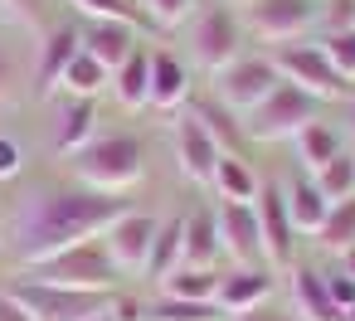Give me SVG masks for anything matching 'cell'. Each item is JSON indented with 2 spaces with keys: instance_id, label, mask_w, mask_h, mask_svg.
Here are the masks:
<instances>
[{
  "instance_id": "3957f363",
  "label": "cell",
  "mask_w": 355,
  "mask_h": 321,
  "mask_svg": "<svg viewBox=\"0 0 355 321\" xmlns=\"http://www.w3.org/2000/svg\"><path fill=\"white\" fill-rule=\"evenodd\" d=\"M20 277H35V282H54V287H78V292H117L122 287V268L112 263L103 234L98 238H83V243H69L40 263H30Z\"/></svg>"
},
{
  "instance_id": "bcb514c9",
  "label": "cell",
  "mask_w": 355,
  "mask_h": 321,
  "mask_svg": "<svg viewBox=\"0 0 355 321\" xmlns=\"http://www.w3.org/2000/svg\"><path fill=\"white\" fill-rule=\"evenodd\" d=\"M345 321H355V306H345Z\"/></svg>"
},
{
  "instance_id": "4dcf8cb0",
  "label": "cell",
  "mask_w": 355,
  "mask_h": 321,
  "mask_svg": "<svg viewBox=\"0 0 355 321\" xmlns=\"http://www.w3.org/2000/svg\"><path fill=\"white\" fill-rule=\"evenodd\" d=\"M316 243H321L326 253H345V248L355 243V195H350V200H336V205L326 209V219H321V229H316Z\"/></svg>"
},
{
  "instance_id": "ab89813d",
  "label": "cell",
  "mask_w": 355,
  "mask_h": 321,
  "mask_svg": "<svg viewBox=\"0 0 355 321\" xmlns=\"http://www.w3.org/2000/svg\"><path fill=\"white\" fill-rule=\"evenodd\" d=\"M229 321H302L292 306H272V302H263V306H253V311H243V316H229Z\"/></svg>"
},
{
  "instance_id": "484cf974",
  "label": "cell",
  "mask_w": 355,
  "mask_h": 321,
  "mask_svg": "<svg viewBox=\"0 0 355 321\" xmlns=\"http://www.w3.org/2000/svg\"><path fill=\"white\" fill-rule=\"evenodd\" d=\"M107 83H112V73H107L88 49H78V54L69 59V69L59 73V88H64L69 98H98V93H107Z\"/></svg>"
},
{
  "instance_id": "f6af8a7d",
  "label": "cell",
  "mask_w": 355,
  "mask_h": 321,
  "mask_svg": "<svg viewBox=\"0 0 355 321\" xmlns=\"http://www.w3.org/2000/svg\"><path fill=\"white\" fill-rule=\"evenodd\" d=\"M107 306H112V302H107ZM88 321H112V311H93Z\"/></svg>"
},
{
  "instance_id": "2e32d148",
  "label": "cell",
  "mask_w": 355,
  "mask_h": 321,
  "mask_svg": "<svg viewBox=\"0 0 355 321\" xmlns=\"http://www.w3.org/2000/svg\"><path fill=\"white\" fill-rule=\"evenodd\" d=\"M292 311L302 321H345V311L336 306V297L326 287V272L306 268V263H292Z\"/></svg>"
},
{
  "instance_id": "ba28073f",
  "label": "cell",
  "mask_w": 355,
  "mask_h": 321,
  "mask_svg": "<svg viewBox=\"0 0 355 321\" xmlns=\"http://www.w3.org/2000/svg\"><path fill=\"white\" fill-rule=\"evenodd\" d=\"M239 20H243V35L277 49L316 30V0H239Z\"/></svg>"
},
{
  "instance_id": "d6a6232c",
  "label": "cell",
  "mask_w": 355,
  "mask_h": 321,
  "mask_svg": "<svg viewBox=\"0 0 355 321\" xmlns=\"http://www.w3.org/2000/svg\"><path fill=\"white\" fill-rule=\"evenodd\" d=\"M316 44L326 49L331 69H336L345 83H355V30H331V35H321Z\"/></svg>"
},
{
  "instance_id": "30bf717a",
  "label": "cell",
  "mask_w": 355,
  "mask_h": 321,
  "mask_svg": "<svg viewBox=\"0 0 355 321\" xmlns=\"http://www.w3.org/2000/svg\"><path fill=\"white\" fill-rule=\"evenodd\" d=\"M253 209H258V234H263V263L272 272L292 268L297 263V229L287 219V190L277 180H263L253 195Z\"/></svg>"
},
{
  "instance_id": "f1b7e54d",
  "label": "cell",
  "mask_w": 355,
  "mask_h": 321,
  "mask_svg": "<svg viewBox=\"0 0 355 321\" xmlns=\"http://www.w3.org/2000/svg\"><path fill=\"white\" fill-rule=\"evenodd\" d=\"M69 6H73L83 20H122V25H137L141 35L156 30V20L146 15L141 0H69Z\"/></svg>"
},
{
  "instance_id": "277c9868",
  "label": "cell",
  "mask_w": 355,
  "mask_h": 321,
  "mask_svg": "<svg viewBox=\"0 0 355 321\" xmlns=\"http://www.w3.org/2000/svg\"><path fill=\"white\" fill-rule=\"evenodd\" d=\"M316 117H321V98H311L306 88H297V83L282 78L258 107L243 112V137L248 141H292Z\"/></svg>"
},
{
  "instance_id": "4316f807",
  "label": "cell",
  "mask_w": 355,
  "mask_h": 321,
  "mask_svg": "<svg viewBox=\"0 0 355 321\" xmlns=\"http://www.w3.org/2000/svg\"><path fill=\"white\" fill-rule=\"evenodd\" d=\"M326 209H331V200L311 185V175H306V180H297V185L287 190V219H292V229H297V234H316V229H321V219H326Z\"/></svg>"
},
{
  "instance_id": "7c38bea8",
  "label": "cell",
  "mask_w": 355,
  "mask_h": 321,
  "mask_svg": "<svg viewBox=\"0 0 355 321\" xmlns=\"http://www.w3.org/2000/svg\"><path fill=\"white\" fill-rule=\"evenodd\" d=\"M156 214H146V209H127L122 219H112V229L103 234V243H107V253H112V263L122 268V277H141V268H146V253H151V238H156Z\"/></svg>"
},
{
  "instance_id": "ee69618b",
  "label": "cell",
  "mask_w": 355,
  "mask_h": 321,
  "mask_svg": "<svg viewBox=\"0 0 355 321\" xmlns=\"http://www.w3.org/2000/svg\"><path fill=\"white\" fill-rule=\"evenodd\" d=\"M340 263H345V272H350V277H355V243H350V248H345V253H340Z\"/></svg>"
},
{
  "instance_id": "5bb4252c",
  "label": "cell",
  "mask_w": 355,
  "mask_h": 321,
  "mask_svg": "<svg viewBox=\"0 0 355 321\" xmlns=\"http://www.w3.org/2000/svg\"><path fill=\"white\" fill-rule=\"evenodd\" d=\"M141 44V30L137 25H122V20H83L78 30V49H88L107 73L122 69V59Z\"/></svg>"
},
{
  "instance_id": "9c48e42d",
  "label": "cell",
  "mask_w": 355,
  "mask_h": 321,
  "mask_svg": "<svg viewBox=\"0 0 355 321\" xmlns=\"http://www.w3.org/2000/svg\"><path fill=\"white\" fill-rule=\"evenodd\" d=\"M277 83H282V73H277L272 54H239L234 64H224V69L214 73V98L229 103V107L243 117V112L258 107Z\"/></svg>"
},
{
  "instance_id": "7402d4cb",
  "label": "cell",
  "mask_w": 355,
  "mask_h": 321,
  "mask_svg": "<svg viewBox=\"0 0 355 321\" xmlns=\"http://www.w3.org/2000/svg\"><path fill=\"white\" fill-rule=\"evenodd\" d=\"M209 185H214V195H219V200H253V195H258V185H263V175L253 171V161H248L243 151H219Z\"/></svg>"
},
{
  "instance_id": "836d02e7",
  "label": "cell",
  "mask_w": 355,
  "mask_h": 321,
  "mask_svg": "<svg viewBox=\"0 0 355 321\" xmlns=\"http://www.w3.org/2000/svg\"><path fill=\"white\" fill-rule=\"evenodd\" d=\"M0 15L20 30H44V15H49V0H0Z\"/></svg>"
},
{
  "instance_id": "7a4b0ae2",
  "label": "cell",
  "mask_w": 355,
  "mask_h": 321,
  "mask_svg": "<svg viewBox=\"0 0 355 321\" xmlns=\"http://www.w3.org/2000/svg\"><path fill=\"white\" fill-rule=\"evenodd\" d=\"M73 180L88 190H107V195H127L141 175H146V146L132 132H98L83 151L69 156Z\"/></svg>"
},
{
  "instance_id": "e575fe53",
  "label": "cell",
  "mask_w": 355,
  "mask_h": 321,
  "mask_svg": "<svg viewBox=\"0 0 355 321\" xmlns=\"http://www.w3.org/2000/svg\"><path fill=\"white\" fill-rule=\"evenodd\" d=\"M316 30H355V0H316Z\"/></svg>"
},
{
  "instance_id": "d6986e66",
  "label": "cell",
  "mask_w": 355,
  "mask_h": 321,
  "mask_svg": "<svg viewBox=\"0 0 355 321\" xmlns=\"http://www.w3.org/2000/svg\"><path fill=\"white\" fill-rule=\"evenodd\" d=\"M112 98L127 107V112H141L146 103H151V44H137L127 59H122V69H112Z\"/></svg>"
},
{
  "instance_id": "74e56055",
  "label": "cell",
  "mask_w": 355,
  "mask_h": 321,
  "mask_svg": "<svg viewBox=\"0 0 355 321\" xmlns=\"http://www.w3.org/2000/svg\"><path fill=\"white\" fill-rule=\"evenodd\" d=\"M20 171H25L20 141H15V137H0V185H6V180H20Z\"/></svg>"
},
{
  "instance_id": "ac0fdd59",
  "label": "cell",
  "mask_w": 355,
  "mask_h": 321,
  "mask_svg": "<svg viewBox=\"0 0 355 321\" xmlns=\"http://www.w3.org/2000/svg\"><path fill=\"white\" fill-rule=\"evenodd\" d=\"M190 103V69L171 49H151V103L156 112H175Z\"/></svg>"
},
{
  "instance_id": "5b68a950",
  "label": "cell",
  "mask_w": 355,
  "mask_h": 321,
  "mask_svg": "<svg viewBox=\"0 0 355 321\" xmlns=\"http://www.w3.org/2000/svg\"><path fill=\"white\" fill-rule=\"evenodd\" d=\"M190 54L200 69L219 73L224 64H234L243 54V20L234 6H224V0H209V6H200L190 15Z\"/></svg>"
},
{
  "instance_id": "7bdbcfd3",
  "label": "cell",
  "mask_w": 355,
  "mask_h": 321,
  "mask_svg": "<svg viewBox=\"0 0 355 321\" xmlns=\"http://www.w3.org/2000/svg\"><path fill=\"white\" fill-rule=\"evenodd\" d=\"M345 132L355 137V98H345Z\"/></svg>"
},
{
  "instance_id": "44dd1931",
  "label": "cell",
  "mask_w": 355,
  "mask_h": 321,
  "mask_svg": "<svg viewBox=\"0 0 355 321\" xmlns=\"http://www.w3.org/2000/svg\"><path fill=\"white\" fill-rule=\"evenodd\" d=\"M98 132H103V127H98V98H69V107L59 112L54 151H59V156H73V151H83Z\"/></svg>"
},
{
  "instance_id": "1f68e13d",
  "label": "cell",
  "mask_w": 355,
  "mask_h": 321,
  "mask_svg": "<svg viewBox=\"0 0 355 321\" xmlns=\"http://www.w3.org/2000/svg\"><path fill=\"white\" fill-rule=\"evenodd\" d=\"M146 321H224V311L214 302H185V297H156L146 306Z\"/></svg>"
},
{
  "instance_id": "83f0119b",
  "label": "cell",
  "mask_w": 355,
  "mask_h": 321,
  "mask_svg": "<svg viewBox=\"0 0 355 321\" xmlns=\"http://www.w3.org/2000/svg\"><path fill=\"white\" fill-rule=\"evenodd\" d=\"M161 292H166V297H185V302H214V292H219V268H190V263H180L175 272L161 277Z\"/></svg>"
},
{
  "instance_id": "60d3db41",
  "label": "cell",
  "mask_w": 355,
  "mask_h": 321,
  "mask_svg": "<svg viewBox=\"0 0 355 321\" xmlns=\"http://www.w3.org/2000/svg\"><path fill=\"white\" fill-rule=\"evenodd\" d=\"M112 321H146V306L137 302V297H112Z\"/></svg>"
},
{
  "instance_id": "cb8c5ba5",
  "label": "cell",
  "mask_w": 355,
  "mask_h": 321,
  "mask_svg": "<svg viewBox=\"0 0 355 321\" xmlns=\"http://www.w3.org/2000/svg\"><path fill=\"white\" fill-rule=\"evenodd\" d=\"M292 146H297V161H302L306 171H321L331 156H340V151H345V132L316 117V122H306V127L292 137Z\"/></svg>"
},
{
  "instance_id": "603a6c76",
  "label": "cell",
  "mask_w": 355,
  "mask_h": 321,
  "mask_svg": "<svg viewBox=\"0 0 355 321\" xmlns=\"http://www.w3.org/2000/svg\"><path fill=\"white\" fill-rule=\"evenodd\" d=\"M180 253H185V214H171V219H161V224H156V238H151V253H146L141 277L161 282L166 272H175V268H180Z\"/></svg>"
},
{
  "instance_id": "52a82bcc",
  "label": "cell",
  "mask_w": 355,
  "mask_h": 321,
  "mask_svg": "<svg viewBox=\"0 0 355 321\" xmlns=\"http://www.w3.org/2000/svg\"><path fill=\"white\" fill-rule=\"evenodd\" d=\"M10 297L30 311V321H88L93 311H107L117 292H78V287H54L35 277H15Z\"/></svg>"
},
{
  "instance_id": "9a60e30c",
  "label": "cell",
  "mask_w": 355,
  "mask_h": 321,
  "mask_svg": "<svg viewBox=\"0 0 355 321\" xmlns=\"http://www.w3.org/2000/svg\"><path fill=\"white\" fill-rule=\"evenodd\" d=\"M175 161H180V175H185V180H195V185H209L214 161H219L214 137H209L190 112H185V117H175Z\"/></svg>"
},
{
  "instance_id": "d590c367",
  "label": "cell",
  "mask_w": 355,
  "mask_h": 321,
  "mask_svg": "<svg viewBox=\"0 0 355 321\" xmlns=\"http://www.w3.org/2000/svg\"><path fill=\"white\" fill-rule=\"evenodd\" d=\"M20 83H25V64L10 44H0V103H15L20 98Z\"/></svg>"
},
{
  "instance_id": "f35d334b",
  "label": "cell",
  "mask_w": 355,
  "mask_h": 321,
  "mask_svg": "<svg viewBox=\"0 0 355 321\" xmlns=\"http://www.w3.org/2000/svg\"><path fill=\"white\" fill-rule=\"evenodd\" d=\"M326 287H331V297H336V306H340V311H345V306H355V277H350L345 268L326 272Z\"/></svg>"
},
{
  "instance_id": "d4e9b609",
  "label": "cell",
  "mask_w": 355,
  "mask_h": 321,
  "mask_svg": "<svg viewBox=\"0 0 355 321\" xmlns=\"http://www.w3.org/2000/svg\"><path fill=\"white\" fill-rule=\"evenodd\" d=\"M224 253H219V229H214V209H190L185 214V253L180 263L190 268H214Z\"/></svg>"
},
{
  "instance_id": "b9f144b4",
  "label": "cell",
  "mask_w": 355,
  "mask_h": 321,
  "mask_svg": "<svg viewBox=\"0 0 355 321\" xmlns=\"http://www.w3.org/2000/svg\"><path fill=\"white\" fill-rule=\"evenodd\" d=\"M0 321H30V311H25L15 297H10V287L0 292Z\"/></svg>"
},
{
  "instance_id": "4fadbf2b",
  "label": "cell",
  "mask_w": 355,
  "mask_h": 321,
  "mask_svg": "<svg viewBox=\"0 0 355 321\" xmlns=\"http://www.w3.org/2000/svg\"><path fill=\"white\" fill-rule=\"evenodd\" d=\"M263 302H272V268H229V272H219L214 306L224 316H243Z\"/></svg>"
},
{
  "instance_id": "8fae6325",
  "label": "cell",
  "mask_w": 355,
  "mask_h": 321,
  "mask_svg": "<svg viewBox=\"0 0 355 321\" xmlns=\"http://www.w3.org/2000/svg\"><path fill=\"white\" fill-rule=\"evenodd\" d=\"M214 229H219V253L234 268H268L263 263V234H258L253 200H219L214 205Z\"/></svg>"
},
{
  "instance_id": "e0dca14e",
  "label": "cell",
  "mask_w": 355,
  "mask_h": 321,
  "mask_svg": "<svg viewBox=\"0 0 355 321\" xmlns=\"http://www.w3.org/2000/svg\"><path fill=\"white\" fill-rule=\"evenodd\" d=\"M73 54H78V25H44L40 30V59H35V88L54 93L59 73L69 69Z\"/></svg>"
},
{
  "instance_id": "6da1fadb",
  "label": "cell",
  "mask_w": 355,
  "mask_h": 321,
  "mask_svg": "<svg viewBox=\"0 0 355 321\" xmlns=\"http://www.w3.org/2000/svg\"><path fill=\"white\" fill-rule=\"evenodd\" d=\"M132 209L127 195H107V190H88V185H64V190H44L25 205L20 224H15V253H20V268L69 248V243H83V238H98L112 229V219H122Z\"/></svg>"
},
{
  "instance_id": "f546056e",
  "label": "cell",
  "mask_w": 355,
  "mask_h": 321,
  "mask_svg": "<svg viewBox=\"0 0 355 321\" xmlns=\"http://www.w3.org/2000/svg\"><path fill=\"white\" fill-rule=\"evenodd\" d=\"M311 185H316L331 205H336V200H350V195H355V151L345 146V151L331 156L321 171H311Z\"/></svg>"
},
{
  "instance_id": "ffe728a7",
  "label": "cell",
  "mask_w": 355,
  "mask_h": 321,
  "mask_svg": "<svg viewBox=\"0 0 355 321\" xmlns=\"http://www.w3.org/2000/svg\"><path fill=\"white\" fill-rule=\"evenodd\" d=\"M190 117L214 137L219 151H243V141H248V137H243V117H239L229 103H219L214 93H209V98H195V103H190Z\"/></svg>"
},
{
  "instance_id": "8d00e7d4",
  "label": "cell",
  "mask_w": 355,
  "mask_h": 321,
  "mask_svg": "<svg viewBox=\"0 0 355 321\" xmlns=\"http://www.w3.org/2000/svg\"><path fill=\"white\" fill-rule=\"evenodd\" d=\"M141 6L156 20V30H171V25H180V20L195 15V0H141Z\"/></svg>"
},
{
  "instance_id": "8992f818",
  "label": "cell",
  "mask_w": 355,
  "mask_h": 321,
  "mask_svg": "<svg viewBox=\"0 0 355 321\" xmlns=\"http://www.w3.org/2000/svg\"><path fill=\"white\" fill-rule=\"evenodd\" d=\"M272 64H277V73H282L287 83L306 88V93L321 98V103H345V98H350V83L331 69L326 49H321L311 35H306V40H292V44H277V49H272Z\"/></svg>"
}]
</instances>
